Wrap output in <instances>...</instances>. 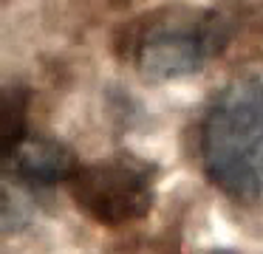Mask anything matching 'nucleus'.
Masks as SVG:
<instances>
[{"label": "nucleus", "instance_id": "7ed1b4c3", "mask_svg": "<svg viewBox=\"0 0 263 254\" xmlns=\"http://www.w3.org/2000/svg\"><path fill=\"white\" fill-rule=\"evenodd\" d=\"M74 203L105 226H122L144 218L156 195V167L136 155H108L80 164L68 178Z\"/></svg>", "mask_w": 263, "mask_h": 254}, {"label": "nucleus", "instance_id": "f03ea898", "mask_svg": "<svg viewBox=\"0 0 263 254\" xmlns=\"http://www.w3.org/2000/svg\"><path fill=\"white\" fill-rule=\"evenodd\" d=\"M227 23L204 9H161L122 34V56L150 79L195 73L227 48Z\"/></svg>", "mask_w": 263, "mask_h": 254}, {"label": "nucleus", "instance_id": "20e7f679", "mask_svg": "<svg viewBox=\"0 0 263 254\" xmlns=\"http://www.w3.org/2000/svg\"><path fill=\"white\" fill-rule=\"evenodd\" d=\"M77 167L80 161L68 147L43 135L26 133L12 150H6V172L26 186L68 184Z\"/></svg>", "mask_w": 263, "mask_h": 254}, {"label": "nucleus", "instance_id": "f257e3e1", "mask_svg": "<svg viewBox=\"0 0 263 254\" xmlns=\"http://www.w3.org/2000/svg\"><path fill=\"white\" fill-rule=\"evenodd\" d=\"M198 152L221 192L263 201V73L235 79L215 96L201 122Z\"/></svg>", "mask_w": 263, "mask_h": 254}]
</instances>
